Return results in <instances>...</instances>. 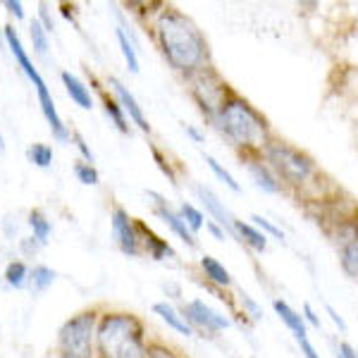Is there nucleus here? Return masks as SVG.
I'll use <instances>...</instances> for the list:
<instances>
[{
    "label": "nucleus",
    "mask_w": 358,
    "mask_h": 358,
    "mask_svg": "<svg viewBox=\"0 0 358 358\" xmlns=\"http://www.w3.org/2000/svg\"><path fill=\"white\" fill-rule=\"evenodd\" d=\"M117 43H120V48H122L127 67H129L131 72H138V55H136V50H134V45H131V41L127 38L124 29H117Z\"/></svg>",
    "instance_id": "obj_21"
},
{
    "label": "nucleus",
    "mask_w": 358,
    "mask_h": 358,
    "mask_svg": "<svg viewBox=\"0 0 358 358\" xmlns=\"http://www.w3.org/2000/svg\"><path fill=\"white\" fill-rule=\"evenodd\" d=\"M153 310H155V313H158L160 317H163V320L172 327V330H177L179 334H184V337L194 334V332H192V327H189V322L184 320V317L179 315L170 303H155V306H153Z\"/></svg>",
    "instance_id": "obj_14"
},
{
    "label": "nucleus",
    "mask_w": 358,
    "mask_h": 358,
    "mask_svg": "<svg viewBox=\"0 0 358 358\" xmlns=\"http://www.w3.org/2000/svg\"><path fill=\"white\" fill-rule=\"evenodd\" d=\"M62 82H65V89L69 98H72L74 103H77L79 108H84V110H91L94 108V98H91V91L86 89L82 79H77L72 72H62Z\"/></svg>",
    "instance_id": "obj_13"
},
{
    "label": "nucleus",
    "mask_w": 358,
    "mask_h": 358,
    "mask_svg": "<svg viewBox=\"0 0 358 358\" xmlns=\"http://www.w3.org/2000/svg\"><path fill=\"white\" fill-rule=\"evenodd\" d=\"M303 315H306V320H308V322H310V325H313V327H320V320H317V315L313 313V308H310L308 303L303 306Z\"/></svg>",
    "instance_id": "obj_36"
},
{
    "label": "nucleus",
    "mask_w": 358,
    "mask_h": 358,
    "mask_svg": "<svg viewBox=\"0 0 358 358\" xmlns=\"http://www.w3.org/2000/svg\"><path fill=\"white\" fill-rule=\"evenodd\" d=\"M27 277H29L27 265H24V263H20V261H17V263H10V265H8V270H5V280H8V285H10V287H15V289L24 287Z\"/></svg>",
    "instance_id": "obj_23"
},
{
    "label": "nucleus",
    "mask_w": 358,
    "mask_h": 358,
    "mask_svg": "<svg viewBox=\"0 0 358 358\" xmlns=\"http://www.w3.org/2000/svg\"><path fill=\"white\" fill-rule=\"evenodd\" d=\"M187 315H189V320L196 322V325L203 327L208 332H220V330H227L229 327L227 317L215 313L210 306H206L203 301H199V299L192 303H187Z\"/></svg>",
    "instance_id": "obj_6"
},
{
    "label": "nucleus",
    "mask_w": 358,
    "mask_h": 358,
    "mask_svg": "<svg viewBox=\"0 0 358 358\" xmlns=\"http://www.w3.org/2000/svg\"><path fill=\"white\" fill-rule=\"evenodd\" d=\"M5 38H8V45H10V50H13V55L17 57V62H20V67L24 69V74L29 79L34 82V86H43V77L38 74V69L31 65V60H29V55H27V50L22 48V41H20V36H17V31L13 27H5Z\"/></svg>",
    "instance_id": "obj_9"
},
{
    "label": "nucleus",
    "mask_w": 358,
    "mask_h": 358,
    "mask_svg": "<svg viewBox=\"0 0 358 358\" xmlns=\"http://www.w3.org/2000/svg\"><path fill=\"white\" fill-rule=\"evenodd\" d=\"M5 8L10 10V13H15V17H24V10H22V3H15V0H5Z\"/></svg>",
    "instance_id": "obj_34"
},
{
    "label": "nucleus",
    "mask_w": 358,
    "mask_h": 358,
    "mask_svg": "<svg viewBox=\"0 0 358 358\" xmlns=\"http://www.w3.org/2000/svg\"><path fill=\"white\" fill-rule=\"evenodd\" d=\"M96 313H82L67 320L60 330V351L62 358H91V342H94Z\"/></svg>",
    "instance_id": "obj_4"
},
{
    "label": "nucleus",
    "mask_w": 358,
    "mask_h": 358,
    "mask_svg": "<svg viewBox=\"0 0 358 358\" xmlns=\"http://www.w3.org/2000/svg\"><path fill=\"white\" fill-rule=\"evenodd\" d=\"M206 163H208V167H210L213 172H215V177L220 179V182L227 184V187L232 189V192H236V194L241 192V187H239V184H236V179H234L232 175H229V172L224 170V167H222L220 163H217V160L213 158V155H206Z\"/></svg>",
    "instance_id": "obj_24"
},
{
    "label": "nucleus",
    "mask_w": 358,
    "mask_h": 358,
    "mask_svg": "<svg viewBox=\"0 0 358 358\" xmlns=\"http://www.w3.org/2000/svg\"><path fill=\"white\" fill-rule=\"evenodd\" d=\"M251 220H253V222H256V227H261V229H263V232H268V234H273V236H275V239L285 241V234H282V232H280V229H277V227H275V224H273V222H270V220H265V217H261V215H253V217H251Z\"/></svg>",
    "instance_id": "obj_30"
},
{
    "label": "nucleus",
    "mask_w": 358,
    "mask_h": 358,
    "mask_svg": "<svg viewBox=\"0 0 358 358\" xmlns=\"http://www.w3.org/2000/svg\"><path fill=\"white\" fill-rule=\"evenodd\" d=\"M201 268H203L206 277H210L215 285H222V287H229L232 285V277L224 270V265L220 261H215L213 256H203L201 258Z\"/></svg>",
    "instance_id": "obj_16"
},
{
    "label": "nucleus",
    "mask_w": 358,
    "mask_h": 358,
    "mask_svg": "<svg viewBox=\"0 0 358 358\" xmlns=\"http://www.w3.org/2000/svg\"><path fill=\"white\" fill-rule=\"evenodd\" d=\"M29 277H31V289L34 292H45L55 282V273L50 268H45V265H38V268H34Z\"/></svg>",
    "instance_id": "obj_20"
},
{
    "label": "nucleus",
    "mask_w": 358,
    "mask_h": 358,
    "mask_svg": "<svg viewBox=\"0 0 358 358\" xmlns=\"http://www.w3.org/2000/svg\"><path fill=\"white\" fill-rule=\"evenodd\" d=\"M110 86L115 89V96H117V101H120V106H122V110L129 115V120L134 122L138 129L141 131H151V127H148L146 122V117H143V110H141V106L136 103V98L129 94V91L124 89V84L122 82H117V79H110Z\"/></svg>",
    "instance_id": "obj_8"
},
{
    "label": "nucleus",
    "mask_w": 358,
    "mask_h": 358,
    "mask_svg": "<svg viewBox=\"0 0 358 358\" xmlns=\"http://www.w3.org/2000/svg\"><path fill=\"white\" fill-rule=\"evenodd\" d=\"M299 346H301V351H303V356H306V358H320V356L315 354L313 344L308 342V337H306V339H301V342H299Z\"/></svg>",
    "instance_id": "obj_33"
},
{
    "label": "nucleus",
    "mask_w": 358,
    "mask_h": 358,
    "mask_svg": "<svg viewBox=\"0 0 358 358\" xmlns=\"http://www.w3.org/2000/svg\"><path fill=\"white\" fill-rule=\"evenodd\" d=\"M268 160H270V167H273L277 175L292 184H301L313 175V163L299 151L285 146V143L268 146Z\"/></svg>",
    "instance_id": "obj_5"
},
{
    "label": "nucleus",
    "mask_w": 358,
    "mask_h": 358,
    "mask_svg": "<svg viewBox=\"0 0 358 358\" xmlns=\"http://www.w3.org/2000/svg\"><path fill=\"white\" fill-rule=\"evenodd\" d=\"M327 313H330V317H332V322H334V325H339V330L346 332V322L342 320V315H337V310H334L332 306H327Z\"/></svg>",
    "instance_id": "obj_35"
},
{
    "label": "nucleus",
    "mask_w": 358,
    "mask_h": 358,
    "mask_svg": "<svg viewBox=\"0 0 358 358\" xmlns=\"http://www.w3.org/2000/svg\"><path fill=\"white\" fill-rule=\"evenodd\" d=\"M196 194H199V199H201V203L206 206V210L210 213L213 217H215L217 222L222 224V227H227V229H234V217L229 215V210L222 206V201L217 199L215 194L210 192L208 187H196Z\"/></svg>",
    "instance_id": "obj_10"
},
{
    "label": "nucleus",
    "mask_w": 358,
    "mask_h": 358,
    "mask_svg": "<svg viewBox=\"0 0 358 358\" xmlns=\"http://www.w3.org/2000/svg\"><path fill=\"white\" fill-rule=\"evenodd\" d=\"M151 196L155 199V203H158V215L163 217V220H165L167 224H170V227H172V232L182 236V239L187 241L189 246H196L194 232H192V229H189V224L184 222V217H182V215H177L175 210H170V208H167V203H165L163 199H160V196H155V194H151Z\"/></svg>",
    "instance_id": "obj_11"
},
{
    "label": "nucleus",
    "mask_w": 358,
    "mask_h": 358,
    "mask_svg": "<svg viewBox=\"0 0 358 358\" xmlns=\"http://www.w3.org/2000/svg\"><path fill=\"white\" fill-rule=\"evenodd\" d=\"M158 36L163 53L177 69H194L203 62L206 43L192 22L179 13H165L158 22Z\"/></svg>",
    "instance_id": "obj_1"
},
{
    "label": "nucleus",
    "mask_w": 358,
    "mask_h": 358,
    "mask_svg": "<svg viewBox=\"0 0 358 358\" xmlns=\"http://www.w3.org/2000/svg\"><path fill=\"white\" fill-rule=\"evenodd\" d=\"M98 346L103 358H146L141 327L129 315H108L98 330Z\"/></svg>",
    "instance_id": "obj_2"
},
{
    "label": "nucleus",
    "mask_w": 358,
    "mask_h": 358,
    "mask_svg": "<svg viewBox=\"0 0 358 358\" xmlns=\"http://www.w3.org/2000/svg\"><path fill=\"white\" fill-rule=\"evenodd\" d=\"M220 124L227 136L239 146H263L265 143V124L246 103L232 101L220 108Z\"/></svg>",
    "instance_id": "obj_3"
},
{
    "label": "nucleus",
    "mask_w": 358,
    "mask_h": 358,
    "mask_svg": "<svg viewBox=\"0 0 358 358\" xmlns=\"http://www.w3.org/2000/svg\"><path fill=\"white\" fill-rule=\"evenodd\" d=\"M337 358H358V354L354 351V346H349V344H339V351H337Z\"/></svg>",
    "instance_id": "obj_32"
},
{
    "label": "nucleus",
    "mask_w": 358,
    "mask_h": 358,
    "mask_svg": "<svg viewBox=\"0 0 358 358\" xmlns=\"http://www.w3.org/2000/svg\"><path fill=\"white\" fill-rule=\"evenodd\" d=\"M41 17H43V22H45V31H53V22H50V17H48V10H45V5H41Z\"/></svg>",
    "instance_id": "obj_38"
},
{
    "label": "nucleus",
    "mask_w": 358,
    "mask_h": 358,
    "mask_svg": "<svg viewBox=\"0 0 358 358\" xmlns=\"http://www.w3.org/2000/svg\"><path fill=\"white\" fill-rule=\"evenodd\" d=\"M248 170H251L253 179H256V184L263 189V192H268V194L280 192V182H277V177L270 172V167H265L263 163H253Z\"/></svg>",
    "instance_id": "obj_17"
},
{
    "label": "nucleus",
    "mask_w": 358,
    "mask_h": 358,
    "mask_svg": "<svg viewBox=\"0 0 358 358\" xmlns=\"http://www.w3.org/2000/svg\"><path fill=\"white\" fill-rule=\"evenodd\" d=\"M148 234V244H151V253H153V258H163V256H172V248L165 244V241H160L158 236L151 234V232H146Z\"/></svg>",
    "instance_id": "obj_29"
},
{
    "label": "nucleus",
    "mask_w": 358,
    "mask_h": 358,
    "mask_svg": "<svg viewBox=\"0 0 358 358\" xmlns=\"http://www.w3.org/2000/svg\"><path fill=\"white\" fill-rule=\"evenodd\" d=\"M234 232L241 236V241H246V244L251 248H256V251H265V246H268V236L263 232H258L253 224L234 220Z\"/></svg>",
    "instance_id": "obj_15"
},
{
    "label": "nucleus",
    "mask_w": 358,
    "mask_h": 358,
    "mask_svg": "<svg viewBox=\"0 0 358 358\" xmlns=\"http://www.w3.org/2000/svg\"><path fill=\"white\" fill-rule=\"evenodd\" d=\"M74 141H77L79 151H82V153H84V158H86V160H89V163H91V165H94V153H91V148H89V146H86V141H84V138H82V136H79V134H77V136H74Z\"/></svg>",
    "instance_id": "obj_31"
},
{
    "label": "nucleus",
    "mask_w": 358,
    "mask_h": 358,
    "mask_svg": "<svg viewBox=\"0 0 358 358\" xmlns=\"http://www.w3.org/2000/svg\"><path fill=\"white\" fill-rule=\"evenodd\" d=\"M113 232L120 248H122L127 256H138V236L134 232V227H131V217L127 215L122 208H115L113 213Z\"/></svg>",
    "instance_id": "obj_7"
},
{
    "label": "nucleus",
    "mask_w": 358,
    "mask_h": 358,
    "mask_svg": "<svg viewBox=\"0 0 358 358\" xmlns=\"http://www.w3.org/2000/svg\"><path fill=\"white\" fill-rule=\"evenodd\" d=\"M0 148H3V138H0Z\"/></svg>",
    "instance_id": "obj_41"
},
{
    "label": "nucleus",
    "mask_w": 358,
    "mask_h": 358,
    "mask_svg": "<svg viewBox=\"0 0 358 358\" xmlns=\"http://www.w3.org/2000/svg\"><path fill=\"white\" fill-rule=\"evenodd\" d=\"M74 175L82 184H98V172L91 163H77L74 165Z\"/></svg>",
    "instance_id": "obj_28"
},
{
    "label": "nucleus",
    "mask_w": 358,
    "mask_h": 358,
    "mask_svg": "<svg viewBox=\"0 0 358 358\" xmlns=\"http://www.w3.org/2000/svg\"><path fill=\"white\" fill-rule=\"evenodd\" d=\"M342 268L358 282V236L342 246Z\"/></svg>",
    "instance_id": "obj_18"
},
{
    "label": "nucleus",
    "mask_w": 358,
    "mask_h": 358,
    "mask_svg": "<svg viewBox=\"0 0 358 358\" xmlns=\"http://www.w3.org/2000/svg\"><path fill=\"white\" fill-rule=\"evenodd\" d=\"M241 301H244V303L248 306V310L253 313V317H261V310H258V306L253 303L251 299H248V294H241Z\"/></svg>",
    "instance_id": "obj_37"
},
{
    "label": "nucleus",
    "mask_w": 358,
    "mask_h": 358,
    "mask_svg": "<svg viewBox=\"0 0 358 358\" xmlns=\"http://www.w3.org/2000/svg\"><path fill=\"white\" fill-rule=\"evenodd\" d=\"M179 215L184 217V222L189 224L192 232H199V229L203 227V215H201V210H196L192 203H182V208H179Z\"/></svg>",
    "instance_id": "obj_25"
},
{
    "label": "nucleus",
    "mask_w": 358,
    "mask_h": 358,
    "mask_svg": "<svg viewBox=\"0 0 358 358\" xmlns=\"http://www.w3.org/2000/svg\"><path fill=\"white\" fill-rule=\"evenodd\" d=\"M208 229H210L213 234H215V239H224V232L220 227H217V224H213V222H208Z\"/></svg>",
    "instance_id": "obj_39"
},
{
    "label": "nucleus",
    "mask_w": 358,
    "mask_h": 358,
    "mask_svg": "<svg viewBox=\"0 0 358 358\" xmlns=\"http://www.w3.org/2000/svg\"><path fill=\"white\" fill-rule=\"evenodd\" d=\"M29 224H31V229H34V239H36L38 244H45L50 232H53V227H50V222L45 220L43 213L41 210H31V215H29Z\"/></svg>",
    "instance_id": "obj_19"
},
{
    "label": "nucleus",
    "mask_w": 358,
    "mask_h": 358,
    "mask_svg": "<svg viewBox=\"0 0 358 358\" xmlns=\"http://www.w3.org/2000/svg\"><path fill=\"white\" fill-rule=\"evenodd\" d=\"M187 134H189V136H194V138H196V141H203V136H201V134H199V131H196V129H194V127H187Z\"/></svg>",
    "instance_id": "obj_40"
},
{
    "label": "nucleus",
    "mask_w": 358,
    "mask_h": 358,
    "mask_svg": "<svg viewBox=\"0 0 358 358\" xmlns=\"http://www.w3.org/2000/svg\"><path fill=\"white\" fill-rule=\"evenodd\" d=\"M27 155H29V160L38 167H50V163H53V148L45 146V143H34Z\"/></svg>",
    "instance_id": "obj_22"
},
{
    "label": "nucleus",
    "mask_w": 358,
    "mask_h": 358,
    "mask_svg": "<svg viewBox=\"0 0 358 358\" xmlns=\"http://www.w3.org/2000/svg\"><path fill=\"white\" fill-rule=\"evenodd\" d=\"M273 306H275L277 315L282 317V322H285V325L292 330L294 337H296V342H301V339H306V322H303V315H299L296 310H294L287 301H282V299H277V301H275Z\"/></svg>",
    "instance_id": "obj_12"
},
{
    "label": "nucleus",
    "mask_w": 358,
    "mask_h": 358,
    "mask_svg": "<svg viewBox=\"0 0 358 358\" xmlns=\"http://www.w3.org/2000/svg\"><path fill=\"white\" fill-rule=\"evenodd\" d=\"M31 41L34 48L41 55H45V50H48V36H45V27L41 22H31Z\"/></svg>",
    "instance_id": "obj_27"
},
{
    "label": "nucleus",
    "mask_w": 358,
    "mask_h": 358,
    "mask_svg": "<svg viewBox=\"0 0 358 358\" xmlns=\"http://www.w3.org/2000/svg\"><path fill=\"white\" fill-rule=\"evenodd\" d=\"M106 113L108 117H113V122L117 124L120 131H129V127H127V120L122 115V106H120L117 101H113V98H106Z\"/></svg>",
    "instance_id": "obj_26"
}]
</instances>
